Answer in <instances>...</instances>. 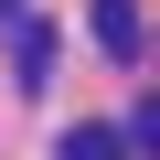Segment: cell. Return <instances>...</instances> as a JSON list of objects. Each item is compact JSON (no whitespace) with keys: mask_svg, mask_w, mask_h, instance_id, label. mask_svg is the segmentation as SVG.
<instances>
[{"mask_svg":"<svg viewBox=\"0 0 160 160\" xmlns=\"http://www.w3.org/2000/svg\"><path fill=\"white\" fill-rule=\"evenodd\" d=\"M86 32H96L107 53H139V0H96V11H86Z\"/></svg>","mask_w":160,"mask_h":160,"instance_id":"cell-2","label":"cell"},{"mask_svg":"<svg viewBox=\"0 0 160 160\" xmlns=\"http://www.w3.org/2000/svg\"><path fill=\"white\" fill-rule=\"evenodd\" d=\"M53 53H64V43H53V22H11V86H22V96H43V86H53Z\"/></svg>","mask_w":160,"mask_h":160,"instance_id":"cell-1","label":"cell"},{"mask_svg":"<svg viewBox=\"0 0 160 160\" xmlns=\"http://www.w3.org/2000/svg\"><path fill=\"white\" fill-rule=\"evenodd\" d=\"M0 22H22V0H0Z\"/></svg>","mask_w":160,"mask_h":160,"instance_id":"cell-3","label":"cell"}]
</instances>
